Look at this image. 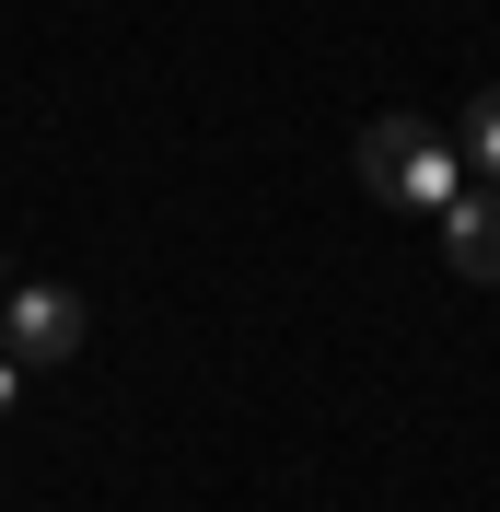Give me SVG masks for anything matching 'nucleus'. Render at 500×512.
<instances>
[{
    "instance_id": "f257e3e1",
    "label": "nucleus",
    "mask_w": 500,
    "mask_h": 512,
    "mask_svg": "<svg viewBox=\"0 0 500 512\" xmlns=\"http://www.w3.org/2000/svg\"><path fill=\"white\" fill-rule=\"evenodd\" d=\"M0 350L12 361H70L82 350V291H59V280L12 291V303H0Z\"/></svg>"
},
{
    "instance_id": "f03ea898",
    "label": "nucleus",
    "mask_w": 500,
    "mask_h": 512,
    "mask_svg": "<svg viewBox=\"0 0 500 512\" xmlns=\"http://www.w3.org/2000/svg\"><path fill=\"white\" fill-rule=\"evenodd\" d=\"M442 256H454V280H489L500 291V187H477V198L442 210Z\"/></svg>"
},
{
    "instance_id": "7ed1b4c3",
    "label": "nucleus",
    "mask_w": 500,
    "mask_h": 512,
    "mask_svg": "<svg viewBox=\"0 0 500 512\" xmlns=\"http://www.w3.org/2000/svg\"><path fill=\"white\" fill-rule=\"evenodd\" d=\"M419 152H431V117H373L349 163H361V187H373V198H407V163H419Z\"/></svg>"
},
{
    "instance_id": "20e7f679",
    "label": "nucleus",
    "mask_w": 500,
    "mask_h": 512,
    "mask_svg": "<svg viewBox=\"0 0 500 512\" xmlns=\"http://www.w3.org/2000/svg\"><path fill=\"white\" fill-rule=\"evenodd\" d=\"M454 198H466V163H454V140L431 128V152L407 163V210H454Z\"/></svg>"
},
{
    "instance_id": "39448f33",
    "label": "nucleus",
    "mask_w": 500,
    "mask_h": 512,
    "mask_svg": "<svg viewBox=\"0 0 500 512\" xmlns=\"http://www.w3.org/2000/svg\"><path fill=\"white\" fill-rule=\"evenodd\" d=\"M466 163H489V175H500V82L466 105Z\"/></svg>"
},
{
    "instance_id": "423d86ee",
    "label": "nucleus",
    "mask_w": 500,
    "mask_h": 512,
    "mask_svg": "<svg viewBox=\"0 0 500 512\" xmlns=\"http://www.w3.org/2000/svg\"><path fill=\"white\" fill-rule=\"evenodd\" d=\"M12 396H24V373H12V361H0V419H12Z\"/></svg>"
}]
</instances>
